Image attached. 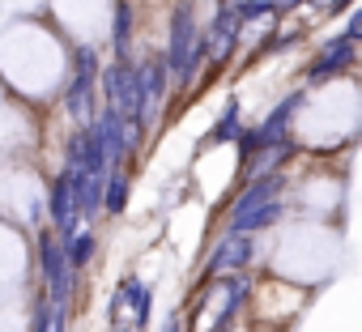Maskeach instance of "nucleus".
<instances>
[{
  "instance_id": "f257e3e1",
  "label": "nucleus",
  "mask_w": 362,
  "mask_h": 332,
  "mask_svg": "<svg viewBox=\"0 0 362 332\" xmlns=\"http://www.w3.org/2000/svg\"><path fill=\"white\" fill-rule=\"evenodd\" d=\"M201 60H205V47H201V30H197V13H192V5H175V13H170V52H166L162 64L175 81L188 85L197 77Z\"/></svg>"
},
{
  "instance_id": "f03ea898",
  "label": "nucleus",
  "mask_w": 362,
  "mask_h": 332,
  "mask_svg": "<svg viewBox=\"0 0 362 332\" xmlns=\"http://www.w3.org/2000/svg\"><path fill=\"white\" fill-rule=\"evenodd\" d=\"M103 77V90H107V107L124 119V124H132L136 128V119H141V90H136V69L128 64V60H115L107 73H98Z\"/></svg>"
},
{
  "instance_id": "7ed1b4c3",
  "label": "nucleus",
  "mask_w": 362,
  "mask_h": 332,
  "mask_svg": "<svg viewBox=\"0 0 362 332\" xmlns=\"http://www.w3.org/2000/svg\"><path fill=\"white\" fill-rule=\"evenodd\" d=\"M94 81H98V56H94V47H77L73 52V81L64 90V107L73 119L94 115Z\"/></svg>"
},
{
  "instance_id": "20e7f679",
  "label": "nucleus",
  "mask_w": 362,
  "mask_h": 332,
  "mask_svg": "<svg viewBox=\"0 0 362 332\" xmlns=\"http://www.w3.org/2000/svg\"><path fill=\"white\" fill-rule=\"evenodd\" d=\"M39 260H43L47 302H69V294H73V268L64 260V243L56 239V230H43L39 235Z\"/></svg>"
},
{
  "instance_id": "39448f33",
  "label": "nucleus",
  "mask_w": 362,
  "mask_h": 332,
  "mask_svg": "<svg viewBox=\"0 0 362 332\" xmlns=\"http://www.w3.org/2000/svg\"><path fill=\"white\" fill-rule=\"evenodd\" d=\"M166 85H170V73H166V64H162L158 56L136 69V90H141V119H136V132H145L149 119L158 115V102L166 98Z\"/></svg>"
},
{
  "instance_id": "423d86ee",
  "label": "nucleus",
  "mask_w": 362,
  "mask_h": 332,
  "mask_svg": "<svg viewBox=\"0 0 362 332\" xmlns=\"http://www.w3.org/2000/svg\"><path fill=\"white\" fill-rule=\"evenodd\" d=\"M90 132H94V141L103 145V153H107V162H119V158H124V153H128V149H132V145L141 141V132H136V128L128 132V124H124V119H119V115H115L111 107L94 115V124H90Z\"/></svg>"
},
{
  "instance_id": "0eeeda50",
  "label": "nucleus",
  "mask_w": 362,
  "mask_h": 332,
  "mask_svg": "<svg viewBox=\"0 0 362 332\" xmlns=\"http://www.w3.org/2000/svg\"><path fill=\"white\" fill-rule=\"evenodd\" d=\"M69 166H77V171H86L94 179H103L111 171V162H107V153H103V145L94 141L90 128H77L73 132V141H69Z\"/></svg>"
},
{
  "instance_id": "6e6552de",
  "label": "nucleus",
  "mask_w": 362,
  "mask_h": 332,
  "mask_svg": "<svg viewBox=\"0 0 362 332\" xmlns=\"http://www.w3.org/2000/svg\"><path fill=\"white\" fill-rule=\"evenodd\" d=\"M235 39H239L235 5H222V9H218V18H214V30H209V35H201V47H205V56H209V60H226V56H230V47H235Z\"/></svg>"
},
{
  "instance_id": "1a4fd4ad",
  "label": "nucleus",
  "mask_w": 362,
  "mask_h": 332,
  "mask_svg": "<svg viewBox=\"0 0 362 332\" xmlns=\"http://www.w3.org/2000/svg\"><path fill=\"white\" fill-rule=\"evenodd\" d=\"M298 102H303V94H286V98L277 102V111H273V115H269V119H264V124H260L256 132H252V136H256V149H260V153H264V149H273L277 141H286V124L294 119Z\"/></svg>"
},
{
  "instance_id": "9d476101",
  "label": "nucleus",
  "mask_w": 362,
  "mask_h": 332,
  "mask_svg": "<svg viewBox=\"0 0 362 332\" xmlns=\"http://www.w3.org/2000/svg\"><path fill=\"white\" fill-rule=\"evenodd\" d=\"M252 256H256V243H252L247 235H226V239L218 243V251L209 256V273L243 268V264H252Z\"/></svg>"
},
{
  "instance_id": "9b49d317",
  "label": "nucleus",
  "mask_w": 362,
  "mask_h": 332,
  "mask_svg": "<svg viewBox=\"0 0 362 332\" xmlns=\"http://www.w3.org/2000/svg\"><path fill=\"white\" fill-rule=\"evenodd\" d=\"M349 60H354V43H349V39H332V43L320 52V60L307 69V81H311V85H320V81L337 77V73H341Z\"/></svg>"
},
{
  "instance_id": "f8f14e48",
  "label": "nucleus",
  "mask_w": 362,
  "mask_h": 332,
  "mask_svg": "<svg viewBox=\"0 0 362 332\" xmlns=\"http://www.w3.org/2000/svg\"><path fill=\"white\" fill-rule=\"evenodd\" d=\"M47 209H52V222H56V235H60V243H69V239L77 235V218H73V201H69V184H64V175L52 184Z\"/></svg>"
},
{
  "instance_id": "ddd939ff",
  "label": "nucleus",
  "mask_w": 362,
  "mask_h": 332,
  "mask_svg": "<svg viewBox=\"0 0 362 332\" xmlns=\"http://www.w3.org/2000/svg\"><path fill=\"white\" fill-rule=\"evenodd\" d=\"M277 192H281V175H277V171H273V175H256V184H247V192L235 201V213H230V218H243V213H252V209L277 201Z\"/></svg>"
},
{
  "instance_id": "4468645a",
  "label": "nucleus",
  "mask_w": 362,
  "mask_h": 332,
  "mask_svg": "<svg viewBox=\"0 0 362 332\" xmlns=\"http://www.w3.org/2000/svg\"><path fill=\"white\" fill-rule=\"evenodd\" d=\"M128 43H132V5L128 0H115L111 5V47L119 60L128 56Z\"/></svg>"
},
{
  "instance_id": "2eb2a0df",
  "label": "nucleus",
  "mask_w": 362,
  "mask_h": 332,
  "mask_svg": "<svg viewBox=\"0 0 362 332\" xmlns=\"http://www.w3.org/2000/svg\"><path fill=\"white\" fill-rule=\"evenodd\" d=\"M277 218H281V205H277V201H269V205H260V209H252V213H243V218H230V235L264 230V226H273Z\"/></svg>"
},
{
  "instance_id": "dca6fc26",
  "label": "nucleus",
  "mask_w": 362,
  "mask_h": 332,
  "mask_svg": "<svg viewBox=\"0 0 362 332\" xmlns=\"http://www.w3.org/2000/svg\"><path fill=\"white\" fill-rule=\"evenodd\" d=\"M124 205H128V179H124V171H107L103 175V209L124 213Z\"/></svg>"
},
{
  "instance_id": "f3484780",
  "label": "nucleus",
  "mask_w": 362,
  "mask_h": 332,
  "mask_svg": "<svg viewBox=\"0 0 362 332\" xmlns=\"http://www.w3.org/2000/svg\"><path fill=\"white\" fill-rule=\"evenodd\" d=\"M94 247H98V239H94V230H77L69 243H64V260H69V268L77 273L81 264H90V256H94Z\"/></svg>"
},
{
  "instance_id": "a211bd4d",
  "label": "nucleus",
  "mask_w": 362,
  "mask_h": 332,
  "mask_svg": "<svg viewBox=\"0 0 362 332\" xmlns=\"http://www.w3.org/2000/svg\"><path fill=\"white\" fill-rule=\"evenodd\" d=\"M235 136H239V102L230 98V102H226V111H222V119L209 128L205 145H222V141H235Z\"/></svg>"
},
{
  "instance_id": "6ab92c4d",
  "label": "nucleus",
  "mask_w": 362,
  "mask_h": 332,
  "mask_svg": "<svg viewBox=\"0 0 362 332\" xmlns=\"http://www.w3.org/2000/svg\"><path fill=\"white\" fill-rule=\"evenodd\" d=\"M243 294H247V281H243V277H230V290H226V302H222V315L214 319V328H209V332H226V328H230V319H235V311H239V302H243Z\"/></svg>"
},
{
  "instance_id": "aec40b11",
  "label": "nucleus",
  "mask_w": 362,
  "mask_h": 332,
  "mask_svg": "<svg viewBox=\"0 0 362 332\" xmlns=\"http://www.w3.org/2000/svg\"><path fill=\"white\" fill-rule=\"evenodd\" d=\"M64 315H69V302H39L35 332H64Z\"/></svg>"
},
{
  "instance_id": "412c9836",
  "label": "nucleus",
  "mask_w": 362,
  "mask_h": 332,
  "mask_svg": "<svg viewBox=\"0 0 362 332\" xmlns=\"http://www.w3.org/2000/svg\"><path fill=\"white\" fill-rule=\"evenodd\" d=\"M124 298L132 302V328H145L149 324V290L141 281H124Z\"/></svg>"
},
{
  "instance_id": "4be33fe9",
  "label": "nucleus",
  "mask_w": 362,
  "mask_h": 332,
  "mask_svg": "<svg viewBox=\"0 0 362 332\" xmlns=\"http://www.w3.org/2000/svg\"><path fill=\"white\" fill-rule=\"evenodd\" d=\"M269 13H273V0H243V5H235L239 26L243 22H256V18H269Z\"/></svg>"
},
{
  "instance_id": "5701e85b",
  "label": "nucleus",
  "mask_w": 362,
  "mask_h": 332,
  "mask_svg": "<svg viewBox=\"0 0 362 332\" xmlns=\"http://www.w3.org/2000/svg\"><path fill=\"white\" fill-rule=\"evenodd\" d=\"M124 307H128V298H124V285L111 294V324L119 328V319H124Z\"/></svg>"
},
{
  "instance_id": "b1692460",
  "label": "nucleus",
  "mask_w": 362,
  "mask_h": 332,
  "mask_svg": "<svg viewBox=\"0 0 362 332\" xmlns=\"http://www.w3.org/2000/svg\"><path fill=\"white\" fill-rule=\"evenodd\" d=\"M294 5H303V0H273V13H286V9H294Z\"/></svg>"
},
{
  "instance_id": "393cba45",
  "label": "nucleus",
  "mask_w": 362,
  "mask_h": 332,
  "mask_svg": "<svg viewBox=\"0 0 362 332\" xmlns=\"http://www.w3.org/2000/svg\"><path fill=\"white\" fill-rule=\"evenodd\" d=\"M162 332H179V319H175V315H170V319H166V328H162Z\"/></svg>"
}]
</instances>
